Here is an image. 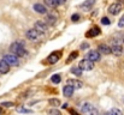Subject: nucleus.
<instances>
[{
	"mask_svg": "<svg viewBox=\"0 0 124 115\" xmlns=\"http://www.w3.org/2000/svg\"><path fill=\"white\" fill-rule=\"evenodd\" d=\"M25 36L27 38H29V40H33V41H35V40H38V38L41 36V31H39L38 29H29L27 33H25Z\"/></svg>",
	"mask_w": 124,
	"mask_h": 115,
	"instance_id": "0eeeda50",
	"label": "nucleus"
},
{
	"mask_svg": "<svg viewBox=\"0 0 124 115\" xmlns=\"http://www.w3.org/2000/svg\"><path fill=\"white\" fill-rule=\"evenodd\" d=\"M122 2L121 1H116V2H113V4H111L110 6H108V12L111 13V14H113V16H117L121 11H122Z\"/></svg>",
	"mask_w": 124,
	"mask_h": 115,
	"instance_id": "7ed1b4c3",
	"label": "nucleus"
},
{
	"mask_svg": "<svg viewBox=\"0 0 124 115\" xmlns=\"http://www.w3.org/2000/svg\"><path fill=\"white\" fill-rule=\"evenodd\" d=\"M54 1H55V4L59 6V5H63V4H65V1H66V0H54Z\"/></svg>",
	"mask_w": 124,
	"mask_h": 115,
	"instance_id": "c756f323",
	"label": "nucleus"
},
{
	"mask_svg": "<svg viewBox=\"0 0 124 115\" xmlns=\"http://www.w3.org/2000/svg\"><path fill=\"white\" fill-rule=\"evenodd\" d=\"M48 103H49L51 106L57 107V106H59V104H60V101H59V100H57V98H51V100L48 101Z\"/></svg>",
	"mask_w": 124,
	"mask_h": 115,
	"instance_id": "5701e85b",
	"label": "nucleus"
},
{
	"mask_svg": "<svg viewBox=\"0 0 124 115\" xmlns=\"http://www.w3.org/2000/svg\"><path fill=\"white\" fill-rule=\"evenodd\" d=\"M66 84L74 86L75 89H81V88H83V83L81 80H78V79H68L66 80Z\"/></svg>",
	"mask_w": 124,
	"mask_h": 115,
	"instance_id": "f8f14e48",
	"label": "nucleus"
},
{
	"mask_svg": "<svg viewBox=\"0 0 124 115\" xmlns=\"http://www.w3.org/2000/svg\"><path fill=\"white\" fill-rule=\"evenodd\" d=\"M1 106H4V107H12V106H15V103L13 102H2Z\"/></svg>",
	"mask_w": 124,
	"mask_h": 115,
	"instance_id": "bb28decb",
	"label": "nucleus"
},
{
	"mask_svg": "<svg viewBox=\"0 0 124 115\" xmlns=\"http://www.w3.org/2000/svg\"><path fill=\"white\" fill-rule=\"evenodd\" d=\"M74 90H75V88H74V86H71V85L66 84V85L64 86V89H63V94H64V96H65V97H71V96L74 95Z\"/></svg>",
	"mask_w": 124,
	"mask_h": 115,
	"instance_id": "4468645a",
	"label": "nucleus"
},
{
	"mask_svg": "<svg viewBox=\"0 0 124 115\" xmlns=\"http://www.w3.org/2000/svg\"><path fill=\"white\" fill-rule=\"evenodd\" d=\"M1 113H2V109H1V107H0V114H1Z\"/></svg>",
	"mask_w": 124,
	"mask_h": 115,
	"instance_id": "473e14b6",
	"label": "nucleus"
},
{
	"mask_svg": "<svg viewBox=\"0 0 124 115\" xmlns=\"http://www.w3.org/2000/svg\"><path fill=\"white\" fill-rule=\"evenodd\" d=\"M87 48H89V44H88V43H85V42H84V43L81 44V49H87Z\"/></svg>",
	"mask_w": 124,
	"mask_h": 115,
	"instance_id": "7c9ffc66",
	"label": "nucleus"
},
{
	"mask_svg": "<svg viewBox=\"0 0 124 115\" xmlns=\"http://www.w3.org/2000/svg\"><path fill=\"white\" fill-rule=\"evenodd\" d=\"M60 58H62V52L55 50V52H53V53L49 54V56H48V62H49V64H55V62L59 61Z\"/></svg>",
	"mask_w": 124,
	"mask_h": 115,
	"instance_id": "6e6552de",
	"label": "nucleus"
},
{
	"mask_svg": "<svg viewBox=\"0 0 124 115\" xmlns=\"http://www.w3.org/2000/svg\"><path fill=\"white\" fill-rule=\"evenodd\" d=\"M45 19H46L45 22H46L49 27H51V25H54V24L57 23V17H55V16H53V14H48Z\"/></svg>",
	"mask_w": 124,
	"mask_h": 115,
	"instance_id": "a211bd4d",
	"label": "nucleus"
},
{
	"mask_svg": "<svg viewBox=\"0 0 124 115\" xmlns=\"http://www.w3.org/2000/svg\"><path fill=\"white\" fill-rule=\"evenodd\" d=\"M118 27H119V28H124V14L122 16V18H121L119 22H118Z\"/></svg>",
	"mask_w": 124,
	"mask_h": 115,
	"instance_id": "c85d7f7f",
	"label": "nucleus"
},
{
	"mask_svg": "<svg viewBox=\"0 0 124 115\" xmlns=\"http://www.w3.org/2000/svg\"><path fill=\"white\" fill-rule=\"evenodd\" d=\"M48 113H49V114H58V115H60V112H59V110H54V109H53V110H49Z\"/></svg>",
	"mask_w": 124,
	"mask_h": 115,
	"instance_id": "2f4dec72",
	"label": "nucleus"
},
{
	"mask_svg": "<svg viewBox=\"0 0 124 115\" xmlns=\"http://www.w3.org/2000/svg\"><path fill=\"white\" fill-rule=\"evenodd\" d=\"M111 52H112V54L119 56V55H122V53H123V48H122L121 44H113V46L111 47Z\"/></svg>",
	"mask_w": 124,
	"mask_h": 115,
	"instance_id": "dca6fc26",
	"label": "nucleus"
},
{
	"mask_svg": "<svg viewBox=\"0 0 124 115\" xmlns=\"http://www.w3.org/2000/svg\"><path fill=\"white\" fill-rule=\"evenodd\" d=\"M10 49H11V53H15L16 55L18 56H24L27 54V50L23 46V43H19V42H13L11 46H10Z\"/></svg>",
	"mask_w": 124,
	"mask_h": 115,
	"instance_id": "f257e3e1",
	"label": "nucleus"
},
{
	"mask_svg": "<svg viewBox=\"0 0 124 115\" xmlns=\"http://www.w3.org/2000/svg\"><path fill=\"white\" fill-rule=\"evenodd\" d=\"M8 71H10V65L4 59H0V73L1 74H5Z\"/></svg>",
	"mask_w": 124,
	"mask_h": 115,
	"instance_id": "2eb2a0df",
	"label": "nucleus"
},
{
	"mask_svg": "<svg viewBox=\"0 0 124 115\" xmlns=\"http://www.w3.org/2000/svg\"><path fill=\"white\" fill-rule=\"evenodd\" d=\"M78 66L82 68L83 71H92L93 68H94V62L93 61H90L89 59H83L80 61V64H78Z\"/></svg>",
	"mask_w": 124,
	"mask_h": 115,
	"instance_id": "20e7f679",
	"label": "nucleus"
},
{
	"mask_svg": "<svg viewBox=\"0 0 124 115\" xmlns=\"http://www.w3.org/2000/svg\"><path fill=\"white\" fill-rule=\"evenodd\" d=\"M85 58L89 59V60L93 61V62H96V61H100V59H101V53H100L99 50H90V52L87 54Z\"/></svg>",
	"mask_w": 124,
	"mask_h": 115,
	"instance_id": "423d86ee",
	"label": "nucleus"
},
{
	"mask_svg": "<svg viewBox=\"0 0 124 115\" xmlns=\"http://www.w3.org/2000/svg\"><path fill=\"white\" fill-rule=\"evenodd\" d=\"M94 4H95V0H85L84 2H82V4L80 5V8L83 10V11H89V10L93 7Z\"/></svg>",
	"mask_w": 124,
	"mask_h": 115,
	"instance_id": "9b49d317",
	"label": "nucleus"
},
{
	"mask_svg": "<svg viewBox=\"0 0 124 115\" xmlns=\"http://www.w3.org/2000/svg\"><path fill=\"white\" fill-rule=\"evenodd\" d=\"M100 33H101V30H100L98 27H94V28H92L89 31L85 33V37L93 38V37H95V36H98V35H100Z\"/></svg>",
	"mask_w": 124,
	"mask_h": 115,
	"instance_id": "1a4fd4ad",
	"label": "nucleus"
},
{
	"mask_svg": "<svg viewBox=\"0 0 124 115\" xmlns=\"http://www.w3.org/2000/svg\"><path fill=\"white\" fill-rule=\"evenodd\" d=\"M51 80L54 84H59L60 80H62V77H60V74H53V76L51 77Z\"/></svg>",
	"mask_w": 124,
	"mask_h": 115,
	"instance_id": "aec40b11",
	"label": "nucleus"
},
{
	"mask_svg": "<svg viewBox=\"0 0 124 115\" xmlns=\"http://www.w3.org/2000/svg\"><path fill=\"white\" fill-rule=\"evenodd\" d=\"M17 110H18L19 113H31L30 109H25V108H18Z\"/></svg>",
	"mask_w": 124,
	"mask_h": 115,
	"instance_id": "cd10ccee",
	"label": "nucleus"
},
{
	"mask_svg": "<svg viewBox=\"0 0 124 115\" xmlns=\"http://www.w3.org/2000/svg\"><path fill=\"white\" fill-rule=\"evenodd\" d=\"M33 8H34L35 12H38V13H40V14H45V13L47 12V8H46L45 5H42V4H35Z\"/></svg>",
	"mask_w": 124,
	"mask_h": 115,
	"instance_id": "f3484780",
	"label": "nucleus"
},
{
	"mask_svg": "<svg viewBox=\"0 0 124 115\" xmlns=\"http://www.w3.org/2000/svg\"><path fill=\"white\" fill-rule=\"evenodd\" d=\"M101 23H102L104 25H110V23H111V22H110V19H108L107 17H104V18L101 19Z\"/></svg>",
	"mask_w": 124,
	"mask_h": 115,
	"instance_id": "393cba45",
	"label": "nucleus"
},
{
	"mask_svg": "<svg viewBox=\"0 0 124 115\" xmlns=\"http://www.w3.org/2000/svg\"><path fill=\"white\" fill-rule=\"evenodd\" d=\"M98 50L101 53V54H104V55H108V54H111L112 52H111V47H108L107 44H99V47H98Z\"/></svg>",
	"mask_w": 124,
	"mask_h": 115,
	"instance_id": "ddd939ff",
	"label": "nucleus"
},
{
	"mask_svg": "<svg viewBox=\"0 0 124 115\" xmlns=\"http://www.w3.org/2000/svg\"><path fill=\"white\" fill-rule=\"evenodd\" d=\"M19 56L16 55L15 53H10V54H6L4 55V60L10 65V66H18L19 65Z\"/></svg>",
	"mask_w": 124,
	"mask_h": 115,
	"instance_id": "f03ea898",
	"label": "nucleus"
},
{
	"mask_svg": "<svg viewBox=\"0 0 124 115\" xmlns=\"http://www.w3.org/2000/svg\"><path fill=\"white\" fill-rule=\"evenodd\" d=\"M108 114H116V115H122V112L119 110V109H116V108H113V109H111L110 110V113Z\"/></svg>",
	"mask_w": 124,
	"mask_h": 115,
	"instance_id": "b1692460",
	"label": "nucleus"
},
{
	"mask_svg": "<svg viewBox=\"0 0 124 115\" xmlns=\"http://www.w3.org/2000/svg\"><path fill=\"white\" fill-rule=\"evenodd\" d=\"M35 29H38L39 31H41V33H45V31H47L48 30V24L46 23V22H43V20H39V22H36L35 23Z\"/></svg>",
	"mask_w": 124,
	"mask_h": 115,
	"instance_id": "9d476101",
	"label": "nucleus"
},
{
	"mask_svg": "<svg viewBox=\"0 0 124 115\" xmlns=\"http://www.w3.org/2000/svg\"><path fill=\"white\" fill-rule=\"evenodd\" d=\"M77 56H78V52H72V53L69 55V59L66 60V62H68V64H69V62H71V61H72V60H75Z\"/></svg>",
	"mask_w": 124,
	"mask_h": 115,
	"instance_id": "412c9836",
	"label": "nucleus"
},
{
	"mask_svg": "<svg viewBox=\"0 0 124 115\" xmlns=\"http://www.w3.org/2000/svg\"><path fill=\"white\" fill-rule=\"evenodd\" d=\"M81 112L83 114H98V110L90 103H83L81 107Z\"/></svg>",
	"mask_w": 124,
	"mask_h": 115,
	"instance_id": "39448f33",
	"label": "nucleus"
},
{
	"mask_svg": "<svg viewBox=\"0 0 124 115\" xmlns=\"http://www.w3.org/2000/svg\"><path fill=\"white\" fill-rule=\"evenodd\" d=\"M70 72L72 73V74H75V76H77V77H81L82 76V72H83V70L80 67V66H75V67H72L71 70H70Z\"/></svg>",
	"mask_w": 124,
	"mask_h": 115,
	"instance_id": "6ab92c4d",
	"label": "nucleus"
},
{
	"mask_svg": "<svg viewBox=\"0 0 124 115\" xmlns=\"http://www.w3.org/2000/svg\"><path fill=\"white\" fill-rule=\"evenodd\" d=\"M43 2H45V5L48 6V7H57V6H58L54 0H43Z\"/></svg>",
	"mask_w": 124,
	"mask_h": 115,
	"instance_id": "4be33fe9",
	"label": "nucleus"
},
{
	"mask_svg": "<svg viewBox=\"0 0 124 115\" xmlns=\"http://www.w3.org/2000/svg\"><path fill=\"white\" fill-rule=\"evenodd\" d=\"M71 20H72V22H77V20H80V14H77V13L72 14V16H71Z\"/></svg>",
	"mask_w": 124,
	"mask_h": 115,
	"instance_id": "a878e982",
	"label": "nucleus"
}]
</instances>
